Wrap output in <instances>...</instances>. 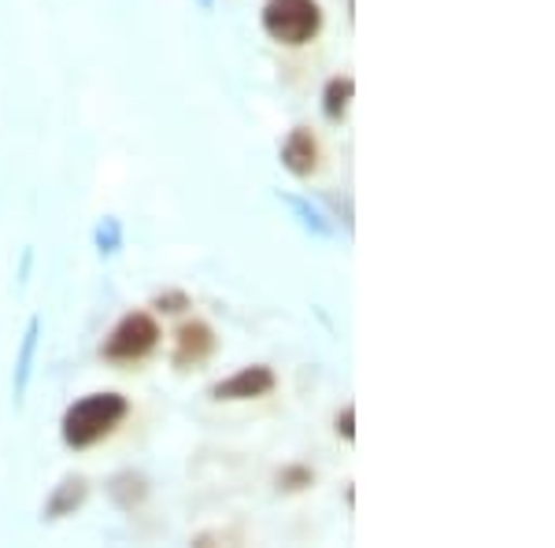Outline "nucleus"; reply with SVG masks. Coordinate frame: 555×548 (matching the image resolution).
I'll list each match as a JSON object with an SVG mask.
<instances>
[{"mask_svg": "<svg viewBox=\"0 0 555 548\" xmlns=\"http://www.w3.org/2000/svg\"><path fill=\"white\" fill-rule=\"evenodd\" d=\"M130 416V400L122 393H89L78 404H70L64 411V445L67 448H93L96 442H104L107 434L122 426V419Z\"/></svg>", "mask_w": 555, "mask_h": 548, "instance_id": "nucleus-1", "label": "nucleus"}, {"mask_svg": "<svg viewBox=\"0 0 555 548\" xmlns=\"http://www.w3.org/2000/svg\"><path fill=\"white\" fill-rule=\"evenodd\" d=\"M263 30L282 44H308L322 30L319 0H267L263 4Z\"/></svg>", "mask_w": 555, "mask_h": 548, "instance_id": "nucleus-2", "label": "nucleus"}, {"mask_svg": "<svg viewBox=\"0 0 555 548\" xmlns=\"http://www.w3.org/2000/svg\"><path fill=\"white\" fill-rule=\"evenodd\" d=\"M156 345H159V322L149 311H130L104 337L101 356L107 364H141L145 356L156 353Z\"/></svg>", "mask_w": 555, "mask_h": 548, "instance_id": "nucleus-3", "label": "nucleus"}, {"mask_svg": "<svg viewBox=\"0 0 555 548\" xmlns=\"http://www.w3.org/2000/svg\"><path fill=\"white\" fill-rule=\"evenodd\" d=\"M271 390H274V371L256 364V367H245V371L230 374V379L215 382L211 397L215 400H256V397H267Z\"/></svg>", "mask_w": 555, "mask_h": 548, "instance_id": "nucleus-4", "label": "nucleus"}, {"mask_svg": "<svg viewBox=\"0 0 555 548\" xmlns=\"http://www.w3.org/2000/svg\"><path fill=\"white\" fill-rule=\"evenodd\" d=\"M215 330L208 327L204 319H193V322H182L175 334V367H201L204 359L215 353Z\"/></svg>", "mask_w": 555, "mask_h": 548, "instance_id": "nucleus-5", "label": "nucleus"}, {"mask_svg": "<svg viewBox=\"0 0 555 548\" xmlns=\"http://www.w3.org/2000/svg\"><path fill=\"white\" fill-rule=\"evenodd\" d=\"M282 164L289 175H297V178H311L315 175V167H319V141H315V133H311L308 127H297L285 138V145H282Z\"/></svg>", "mask_w": 555, "mask_h": 548, "instance_id": "nucleus-6", "label": "nucleus"}, {"mask_svg": "<svg viewBox=\"0 0 555 548\" xmlns=\"http://www.w3.org/2000/svg\"><path fill=\"white\" fill-rule=\"evenodd\" d=\"M352 97H356V82L352 78H330L326 89H322V112H326V119L330 123H341L345 115H348V104H352Z\"/></svg>", "mask_w": 555, "mask_h": 548, "instance_id": "nucleus-7", "label": "nucleus"}, {"mask_svg": "<svg viewBox=\"0 0 555 548\" xmlns=\"http://www.w3.org/2000/svg\"><path fill=\"white\" fill-rule=\"evenodd\" d=\"M82 500H86V479H67L56 489V497L49 500V515L52 519L67 515V511H75L78 505H82Z\"/></svg>", "mask_w": 555, "mask_h": 548, "instance_id": "nucleus-8", "label": "nucleus"}, {"mask_svg": "<svg viewBox=\"0 0 555 548\" xmlns=\"http://www.w3.org/2000/svg\"><path fill=\"white\" fill-rule=\"evenodd\" d=\"M311 482H315V474H311L308 467H285V471L278 474V485H282V489H308Z\"/></svg>", "mask_w": 555, "mask_h": 548, "instance_id": "nucleus-9", "label": "nucleus"}, {"mask_svg": "<svg viewBox=\"0 0 555 548\" xmlns=\"http://www.w3.org/2000/svg\"><path fill=\"white\" fill-rule=\"evenodd\" d=\"M156 308L167 311V316H178V311L190 308V296H185V293H164V296H156Z\"/></svg>", "mask_w": 555, "mask_h": 548, "instance_id": "nucleus-10", "label": "nucleus"}, {"mask_svg": "<svg viewBox=\"0 0 555 548\" xmlns=\"http://www.w3.org/2000/svg\"><path fill=\"white\" fill-rule=\"evenodd\" d=\"M337 434H341L345 442H352L356 437V408H345L341 416H337Z\"/></svg>", "mask_w": 555, "mask_h": 548, "instance_id": "nucleus-11", "label": "nucleus"}, {"mask_svg": "<svg viewBox=\"0 0 555 548\" xmlns=\"http://www.w3.org/2000/svg\"><path fill=\"white\" fill-rule=\"evenodd\" d=\"M201 4H204V8H211V0H201Z\"/></svg>", "mask_w": 555, "mask_h": 548, "instance_id": "nucleus-12", "label": "nucleus"}]
</instances>
